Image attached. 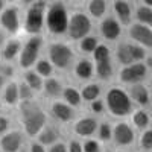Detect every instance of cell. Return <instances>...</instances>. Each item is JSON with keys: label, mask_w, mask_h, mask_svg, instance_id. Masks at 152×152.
<instances>
[{"label": "cell", "mask_w": 152, "mask_h": 152, "mask_svg": "<svg viewBox=\"0 0 152 152\" xmlns=\"http://www.w3.org/2000/svg\"><path fill=\"white\" fill-rule=\"evenodd\" d=\"M24 82L29 85V88L32 91H40L43 88V84H44L43 78L34 70H28L24 73Z\"/></svg>", "instance_id": "cb8c5ba5"}, {"label": "cell", "mask_w": 152, "mask_h": 152, "mask_svg": "<svg viewBox=\"0 0 152 152\" xmlns=\"http://www.w3.org/2000/svg\"><path fill=\"white\" fill-rule=\"evenodd\" d=\"M3 85H5V78H3L2 75H0V88H2Z\"/></svg>", "instance_id": "7dc6e473"}, {"label": "cell", "mask_w": 152, "mask_h": 152, "mask_svg": "<svg viewBox=\"0 0 152 152\" xmlns=\"http://www.w3.org/2000/svg\"><path fill=\"white\" fill-rule=\"evenodd\" d=\"M3 43H5V37H3V34H2V32H0V49H2Z\"/></svg>", "instance_id": "bcb514c9"}, {"label": "cell", "mask_w": 152, "mask_h": 152, "mask_svg": "<svg viewBox=\"0 0 152 152\" xmlns=\"http://www.w3.org/2000/svg\"><path fill=\"white\" fill-rule=\"evenodd\" d=\"M67 151H69V152H84V151H82V145H81L79 142H76V140H73V142L69 145Z\"/></svg>", "instance_id": "7bdbcfd3"}, {"label": "cell", "mask_w": 152, "mask_h": 152, "mask_svg": "<svg viewBox=\"0 0 152 152\" xmlns=\"http://www.w3.org/2000/svg\"><path fill=\"white\" fill-rule=\"evenodd\" d=\"M129 37L138 43V46L152 49V29L149 26H145V24H140V23L131 24Z\"/></svg>", "instance_id": "30bf717a"}, {"label": "cell", "mask_w": 152, "mask_h": 152, "mask_svg": "<svg viewBox=\"0 0 152 152\" xmlns=\"http://www.w3.org/2000/svg\"><path fill=\"white\" fill-rule=\"evenodd\" d=\"M99 94H100V87L97 84H88L81 91V97L84 100H87V102H94V100H97Z\"/></svg>", "instance_id": "4316f807"}, {"label": "cell", "mask_w": 152, "mask_h": 152, "mask_svg": "<svg viewBox=\"0 0 152 152\" xmlns=\"http://www.w3.org/2000/svg\"><path fill=\"white\" fill-rule=\"evenodd\" d=\"M151 15H152V8H148L145 5L138 6V9H137V20H138V23H140V24L149 26Z\"/></svg>", "instance_id": "1f68e13d"}, {"label": "cell", "mask_w": 152, "mask_h": 152, "mask_svg": "<svg viewBox=\"0 0 152 152\" xmlns=\"http://www.w3.org/2000/svg\"><path fill=\"white\" fill-rule=\"evenodd\" d=\"M131 55H132V61L134 62H140L146 58V52L145 47L138 46V44H131Z\"/></svg>", "instance_id": "d590c367"}, {"label": "cell", "mask_w": 152, "mask_h": 152, "mask_svg": "<svg viewBox=\"0 0 152 152\" xmlns=\"http://www.w3.org/2000/svg\"><path fill=\"white\" fill-rule=\"evenodd\" d=\"M149 28L152 29V15H151V21H149Z\"/></svg>", "instance_id": "f907efd6"}, {"label": "cell", "mask_w": 152, "mask_h": 152, "mask_svg": "<svg viewBox=\"0 0 152 152\" xmlns=\"http://www.w3.org/2000/svg\"><path fill=\"white\" fill-rule=\"evenodd\" d=\"M52 114L55 116V119H58L59 122L62 123H67L73 119L75 113L72 110V107H69L66 102H59V100H56V102L52 104Z\"/></svg>", "instance_id": "2e32d148"}, {"label": "cell", "mask_w": 152, "mask_h": 152, "mask_svg": "<svg viewBox=\"0 0 152 152\" xmlns=\"http://www.w3.org/2000/svg\"><path fill=\"white\" fill-rule=\"evenodd\" d=\"M129 99L135 100L140 105H148L151 100V96H149L148 88L143 84H134L129 88Z\"/></svg>", "instance_id": "e0dca14e"}, {"label": "cell", "mask_w": 152, "mask_h": 152, "mask_svg": "<svg viewBox=\"0 0 152 152\" xmlns=\"http://www.w3.org/2000/svg\"><path fill=\"white\" fill-rule=\"evenodd\" d=\"M149 102H151V104H152V94H151V100H149Z\"/></svg>", "instance_id": "816d5d0a"}, {"label": "cell", "mask_w": 152, "mask_h": 152, "mask_svg": "<svg viewBox=\"0 0 152 152\" xmlns=\"http://www.w3.org/2000/svg\"><path fill=\"white\" fill-rule=\"evenodd\" d=\"M82 151L84 152H99L100 151V146L96 140H87L82 146Z\"/></svg>", "instance_id": "74e56055"}, {"label": "cell", "mask_w": 152, "mask_h": 152, "mask_svg": "<svg viewBox=\"0 0 152 152\" xmlns=\"http://www.w3.org/2000/svg\"><path fill=\"white\" fill-rule=\"evenodd\" d=\"M113 8H114L116 15L119 17V20L123 24H129V21H131V3L129 2L117 0V2L113 3Z\"/></svg>", "instance_id": "ac0fdd59"}, {"label": "cell", "mask_w": 152, "mask_h": 152, "mask_svg": "<svg viewBox=\"0 0 152 152\" xmlns=\"http://www.w3.org/2000/svg\"><path fill=\"white\" fill-rule=\"evenodd\" d=\"M20 122L28 135H38L46 126V113L34 100H24L20 104Z\"/></svg>", "instance_id": "6da1fadb"}, {"label": "cell", "mask_w": 152, "mask_h": 152, "mask_svg": "<svg viewBox=\"0 0 152 152\" xmlns=\"http://www.w3.org/2000/svg\"><path fill=\"white\" fill-rule=\"evenodd\" d=\"M43 90H44V93L49 97H58V96L62 94V90H64V88H62V85H61V82L58 79L49 78L43 84Z\"/></svg>", "instance_id": "d6986e66"}, {"label": "cell", "mask_w": 152, "mask_h": 152, "mask_svg": "<svg viewBox=\"0 0 152 152\" xmlns=\"http://www.w3.org/2000/svg\"><path fill=\"white\" fill-rule=\"evenodd\" d=\"M91 31V21L85 15L84 12H75L69 18V29L67 34L70 35L72 40H82V38L88 37Z\"/></svg>", "instance_id": "8992f818"}, {"label": "cell", "mask_w": 152, "mask_h": 152, "mask_svg": "<svg viewBox=\"0 0 152 152\" xmlns=\"http://www.w3.org/2000/svg\"><path fill=\"white\" fill-rule=\"evenodd\" d=\"M90 108H91V111L94 113V114H100V113H104V110H105V104L102 102V100H94V102H91L90 104Z\"/></svg>", "instance_id": "f35d334b"}, {"label": "cell", "mask_w": 152, "mask_h": 152, "mask_svg": "<svg viewBox=\"0 0 152 152\" xmlns=\"http://www.w3.org/2000/svg\"><path fill=\"white\" fill-rule=\"evenodd\" d=\"M88 12H90V15L94 17V18L104 17L105 12H107V2H104V0H91V2L88 3Z\"/></svg>", "instance_id": "484cf974"}, {"label": "cell", "mask_w": 152, "mask_h": 152, "mask_svg": "<svg viewBox=\"0 0 152 152\" xmlns=\"http://www.w3.org/2000/svg\"><path fill=\"white\" fill-rule=\"evenodd\" d=\"M21 52V43L18 40H9L3 47V58L6 61H12Z\"/></svg>", "instance_id": "d4e9b609"}, {"label": "cell", "mask_w": 152, "mask_h": 152, "mask_svg": "<svg viewBox=\"0 0 152 152\" xmlns=\"http://www.w3.org/2000/svg\"><path fill=\"white\" fill-rule=\"evenodd\" d=\"M113 138L116 142V145L128 146L134 142V131L131 129V126L128 123L120 122L113 128Z\"/></svg>", "instance_id": "8fae6325"}, {"label": "cell", "mask_w": 152, "mask_h": 152, "mask_svg": "<svg viewBox=\"0 0 152 152\" xmlns=\"http://www.w3.org/2000/svg\"><path fill=\"white\" fill-rule=\"evenodd\" d=\"M0 108H2V104H0Z\"/></svg>", "instance_id": "f5cc1de1"}, {"label": "cell", "mask_w": 152, "mask_h": 152, "mask_svg": "<svg viewBox=\"0 0 152 152\" xmlns=\"http://www.w3.org/2000/svg\"><path fill=\"white\" fill-rule=\"evenodd\" d=\"M49 58H50V64L66 70L70 67L72 61H73V50L62 43H53L49 47Z\"/></svg>", "instance_id": "52a82bcc"}, {"label": "cell", "mask_w": 152, "mask_h": 152, "mask_svg": "<svg viewBox=\"0 0 152 152\" xmlns=\"http://www.w3.org/2000/svg\"><path fill=\"white\" fill-rule=\"evenodd\" d=\"M69 18H70L69 11L64 3L55 2L47 6L44 20H46V26L50 34H53V35L66 34L69 29Z\"/></svg>", "instance_id": "7a4b0ae2"}, {"label": "cell", "mask_w": 152, "mask_h": 152, "mask_svg": "<svg viewBox=\"0 0 152 152\" xmlns=\"http://www.w3.org/2000/svg\"><path fill=\"white\" fill-rule=\"evenodd\" d=\"M3 99L8 105H17L18 100H20V96H18V84L15 82H9L6 87H5V91H3Z\"/></svg>", "instance_id": "44dd1931"}, {"label": "cell", "mask_w": 152, "mask_h": 152, "mask_svg": "<svg viewBox=\"0 0 152 152\" xmlns=\"http://www.w3.org/2000/svg\"><path fill=\"white\" fill-rule=\"evenodd\" d=\"M96 75L99 76L100 79H108V78H111V75H113L111 61L107 59V61L96 62Z\"/></svg>", "instance_id": "83f0119b"}, {"label": "cell", "mask_w": 152, "mask_h": 152, "mask_svg": "<svg viewBox=\"0 0 152 152\" xmlns=\"http://www.w3.org/2000/svg\"><path fill=\"white\" fill-rule=\"evenodd\" d=\"M148 67L142 62H134L131 66H126L120 70V81L125 84H140V81L146 76Z\"/></svg>", "instance_id": "9c48e42d"}, {"label": "cell", "mask_w": 152, "mask_h": 152, "mask_svg": "<svg viewBox=\"0 0 152 152\" xmlns=\"http://www.w3.org/2000/svg\"><path fill=\"white\" fill-rule=\"evenodd\" d=\"M62 97H64L66 104L69 107H79L81 105V91H78L76 88L73 87H66L64 90H62Z\"/></svg>", "instance_id": "7402d4cb"}, {"label": "cell", "mask_w": 152, "mask_h": 152, "mask_svg": "<svg viewBox=\"0 0 152 152\" xmlns=\"http://www.w3.org/2000/svg\"><path fill=\"white\" fill-rule=\"evenodd\" d=\"M99 44H97V38L96 37H85V38H82L81 43H79V49L82 50V52H85V53L94 52V49Z\"/></svg>", "instance_id": "4dcf8cb0"}, {"label": "cell", "mask_w": 152, "mask_h": 152, "mask_svg": "<svg viewBox=\"0 0 152 152\" xmlns=\"http://www.w3.org/2000/svg\"><path fill=\"white\" fill-rule=\"evenodd\" d=\"M18 96L21 99V102H24V100H32L34 91L29 88V85L26 82H20L18 84Z\"/></svg>", "instance_id": "e575fe53"}, {"label": "cell", "mask_w": 152, "mask_h": 152, "mask_svg": "<svg viewBox=\"0 0 152 152\" xmlns=\"http://www.w3.org/2000/svg\"><path fill=\"white\" fill-rule=\"evenodd\" d=\"M146 67H152V56L148 58V66H146Z\"/></svg>", "instance_id": "681fc988"}, {"label": "cell", "mask_w": 152, "mask_h": 152, "mask_svg": "<svg viewBox=\"0 0 152 152\" xmlns=\"http://www.w3.org/2000/svg\"><path fill=\"white\" fill-rule=\"evenodd\" d=\"M143 5L148 6V8H151L152 6V0H143Z\"/></svg>", "instance_id": "f6af8a7d"}, {"label": "cell", "mask_w": 152, "mask_h": 152, "mask_svg": "<svg viewBox=\"0 0 152 152\" xmlns=\"http://www.w3.org/2000/svg\"><path fill=\"white\" fill-rule=\"evenodd\" d=\"M41 46H43V38L41 37H31L29 40L24 43V46L21 47V52H20V56H18V62H20V67L21 69H31L37 59H38V55H40V50H41Z\"/></svg>", "instance_id": "5b68a950"}, {"label": "cell", "mask_w": 152, "mask_h": 152, "mask_svg": "<svg viewBox=\"0 0 152 152\" xmlns=\"http://www.w3.org/2000/svg\"><path fill=\"white\" fill-rule=\"evenodd\" d=\"M9 129V120L5 116H0V134H6V131Z\"/></svg>", "instance_id": "b9f144b4"}, {"label": "cell", "mask_w": 152, "mask_h": 152, "mask_svg": "<svg viewBox=\"0 0 152 152\" xmlns=\"http://www.w3.org/2000/svg\"><path fill=\"white\" fill-rule=\"evenodd\" d=\"M116 55H117V59L122 62L123 66H131L134 64L132 61V55H131V44L129 43H122L117 46V50H116Z\"/></svg>", "instance_id": "603a6c76"}, {"label": "cell", "mask_w": 152, "mask_h": 152, "mask_svg": "<svg viewBox=\"0 0 152 152\" xmlns=\"http://www.w3.org/2000/svg\"><path fill=\"white\" fill-rule=\"evenodd\" d=\"M97 126L99 125L94 117H84L75 123V132L79 137H90L94 131H97Z\"/></svg>", "instance_id": "5bb4252c"}, {"label": "cell", "mask_w": 152, "mask_h": 152, "mask_svg": "<svg viewBox=\"0 0 152 152\" xmlns=\"http://www.w3.org/2000/svg\"><path fill=\"white\" fill-rule=\"evenodd\" d=\"M29 152H46V148L37 142V143H32L31 145V151Z\"/></svg>", "instance_id": "ee69618b"}, {"label": "cell", "mask_w": 152, "mask_h": 152, "mask_svg": "<svg viewBox=\"0 0 152 152\" xmlns=\"http://www.w3.org/2000/svg\"><path fill=\"white\" fill-rule=\"evenodd\" d=\"M35 72L40 75L41 78H49L53 72V66L50 64V61H47V59H40V61H37V64H35Z\"/></svg>", "instance_id": "f546056e"}, {"label": "cell", "mask_w": 152, "mask_h": 152, "mask_svg": "<svg viewBox=\"0 0 152 152\" xmlns=\"http://www.w3.org/2000/svg\"><path fill=\"white\" fill-rule=\"evenodd\" d=\"M47 152H69V151H67V146H66L64 143L58 142V143H55V145L50 146V149H49Z\"/></svg>", "instance_id": "60d3db41"}, {"label": "cell", "mask_w": 152, "mask_h": 152, "mask_svg": "<svg viewBox=\"0 0 152 152\" xmlns=\"http://www.w3.org/2000/svg\"><path fill=\"white\" fill-rule=\"evenodd\" d=\"M59 137H61V132L59 129L56 128V126L53 125H46L44 128L40 131V134H38V143L46 146V145H55L58 143L59 140Z\"/></svg>", "instance_id": "9a60e30c"}, {"label": "cell", "mask_w": 152, "mask_h": 152, "mask_svg": "<svg viewBox=\"0 0 152 152\" xmlns=\"http://www.w3.org/2000/svg\"><path fill=\"white\" fill-rule=\"evenodd\" d=\"M0 75H2L5 79L6 78H11V76L14 75V69H12L11 66H8V64H5V66L0 67Z\"/></svg>", "instance_id": "ab89813d"}, {"label": "cell", "mask_w": 152, "mask_h": 152, "mask_svg": "<svg viewBox=\"0 0 152 152\" xmlns=\"http://www.w3.org/2000/svg\"><path fill=\"white\" fill-rule=\"evenodd\" d=\"M100 34L105 40H110V41H114L117 40L122 34V29H120V24L116 18L113 17H107L102 20L100 23Z\"/></svg>", "instance_id": "4fadbf2b"}, {"label": "cell", "mask_w": 152, "mask_h": 152, "mask_svg": "<svg viewBox=\"0 0 152 152\" xmlns=\"http://www.w3.org/2000/svg\"><path fill=\"white\" fill-rule=\"evenodd\" d=\"M46 2H34L24 15V32L31 34L32 37L38 35L44 26V15H46Z\"/></svg>", "instance_id": "277c9868"}, {"label": "cell", "mask_w": 152, "mask_h": 152, "mask_svg": "<svg viewBox=\"0 0 152 152\" xmlns=\"http://www.w3.org/2000/svg\"><path fill=\"white\" fill-rule=\"evenodd\" d=\"M107 107H108V110L113 116L123 117V116H128L131 113L132 104H131L129 94L125 90L117 88V87H113L107 93Z\"/></svg>", "instance_id": "3957f363"}, {"label": "cell", "mask_w": 152, "mask_h": 152, "mask_svg": "<svg viewBox=\"0 0 152 152\" xmlns=\"http://www.w3.org/2000/svg\"><path fill=\"white\" fill-rule=\"evenodd\" d=\"M5 9V2H2V0H0V12H2Z\"/></svg>", "instance_id": "c3c4849f"}, {"label": "cell", "mask_w": 152, "mask_h": 152, "mask_svg": "<svg viewBox=\"0 0 152 152\" xmlns=\"http://www.w3.org/2000/svg\"><path fill=\"white\" fill-rule=\"evenodd\" d=\"M93 53H94L93 56H94V61H96V62L110 59V49H108L107 46H104V44H99V46L94 49Z\"/></svg>", "instance_id": "836d02e7"}, {"label": "cell", "mask_w": 152, "mask_h": 152, "mask_svg": "<svg viewBox=\"0 0 152 152\" xmlns=\"http://www.w3.org/2000/svg\"><path fill=\"white\" fill-rule=\"evenodd\" d=\"M0 26L9 34H17L20 29V14L15 6H5L0 12Z\"/></svg>", "instance_id": "ba28073f"}, {"label": "cell", "mask_w": 152, "mask_h": 152, "mask_svg": "<svg viewBox=\"0 0 152 152\" xmlns=\"http://www.w3.org/2000/svg\"><path fill=\"white\" fill-rule=\"evenodd\" d=\"M23 145V135L18 131L6 132L0 140V151L3 152H18Z\"/></svg>", "instance_id": "7c38bea8"}, {"label": "cell", "mask_w": 152, "mask_h": 152, "mask_svg": "<svg viewBox=\"0 0 152 152\" xmlns=\"http://www.w3.org/2000/svg\"><path fill=\"white\" fill-rule=\"evenodd\" d=\"M132 122H134V125L137 126V128L143 129V128H148L151 119H149V114H148L146 111L137 110V111H134V114H132Z\"/></svg>", "instance_id": "f1b7e54d"}, {"label": "cell", "mask_w": 152, "mask_h": 152, "mask_svg": "<svg viewBox=\"0 0 152 152\" xmlns=\"http://www.w3.org/2000/svg\"><path fill=\"white\" fill-rule=\"evenodd\" d=\"M97 132H99V138L104 142H108L113 138V128L108 122H104L97 126Z\"/></svg>", "instance_id": "d6a6232c"}, {"label": "cell", "mask_w": 152, "mask_h": 152, "mask_svg": "<svg viewBox=\"0 0 152 152\" xmlns=\"http://www.w3.org/2000/svg\"><path fill=\"white\" fill-rule=\"evenodd\" d=\"M75 75L79 79H90L93 76V64L88 59H79L75 67Z\"/></svg>", "instance_id": "ffe728a7"}, {"label": "cell", "mask_w": 152, "mask_h": 152, "mask_svg": "<svg viewBox=\"0 0 152 152\" xmlns=\"http://www.w3.org/2000/svg\"><path fill=\"white\" fill-rule=\"evenodd\" d=\"M140 146L143 149H152V129H148L142 134V138H140Z\"/></svg>", "instance_id": "8d00e7d4"}]
</instances>
